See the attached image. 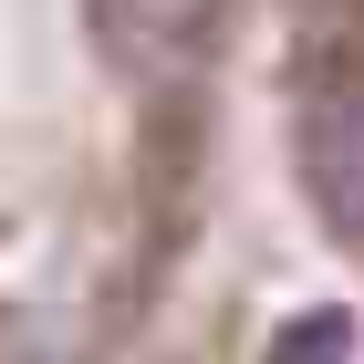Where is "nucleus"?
<instances>
[{"label": "nucleus", "instance_id": "1", "mask_svg": "<svg viewBox=\"0 0 364 364\" xmlns=\"http://www.w3.org/2000/svg\"><path fill=\"white\" fill-rule=\"evenodd\" d=\"M84 21H94V42H105V63H125V73H177V63H198L219 0H84Z\"/></svg>", "mask_w": 364, "mask_h": 364}, {"label": "nucleus", "instance_id": "2", "mask_svg": "<svg viewBox=\"0 0 364 364\" xmlns=\"http://www.w3.org/2000/svg\"><path fill=\"white\" fill-rule=\"evenodd\" d=\"M302 177L323 198V219L343 240H364V94H333V105L302 125Z\"/></svg>", "mask_w": 364, "mask_h": 364}, {"label": "nucleus", "instance_id": "3", "mask_svg": "<svg viewBox=\"0 0 364 364\" xmlns=\"http://www.w3.org/2000/svg\"><path fill=\"white\" fill-rule=\"evenodd\" d=\"M271 364H354V312L343 302H312L271 333Z\"/></svg>", "mask_w": 364, "mask_h": 364}]
</instances>
